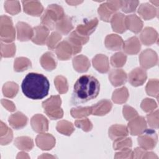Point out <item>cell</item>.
<instances>
[{
  "instance_id": "52a82bcc",
  "label": "cell",
  "mask_w": 159,
  "mask_h": 159,
  "mask_svg": "<svg viewBox=\"0 0 159 159\" xmlns=\"http://www.w3.org/2000/svg\"><path fill=\"white\" fill-rule=\"evenodd\" d=\"M56 55L60 60H67L75 55L72 45L67 40H63L57 45L55 48Z\"/></svg>"
},
{
  "instance_id": "f5cc1de1",
  "label": "cell",
  "mask_w": 159,
  "mask_h": 159,
  "mask_svg": "<svg viewBox=\"0 0 159 159\" xmlns=\"http://www.w3.org/2000/svg\"><path fill=\"white\" fill-rule=\"evenodd\" d=\"M151 2H152V3H153V4H155V6H158V1H150Z\"/></svg>"
},
{
  "instance_id": "5b68a950",
  "label": "cell",
  "mask_w": 159,
  "mask_h": 159,
  "mask_svg": "<svg viewBox=\"0 0 159 159\" xmlns=\"http://www.w3.org/2000/svg\"><path fill=\"white\" fill-rule=\"evenodd\" d=\"M15 39V29L11 18L6 16L1 17V39L2 42H11Z\"/></svg>"
},
{
  "instance_id": "f1b7e54d",
  "label": "cell",
  "mask_w": 159,
  "mask_h": 159,
  "mask_svg": "<svg viewBox=\"0 0 159 159\" xmlns=\"http://www.w3.org/2000/svg\"><path fill=\"white\" fill-rule=\"evenodd\" d=\"M42 66L47 71H52L57 66V61L52 52H48L44 53L40 60Z\"/></svg>"
},
{
  "instance_id": "f6af8a7d",
  "label": "cell",
  "mask_w": 159,
  "mask_h": 159,
  "mask_svg": "<svg viewBox=\"0 0 159 159\" xmlns=\"http://www.w3.org/2000/svg\"><path fill=\"white\" fill-rule=\"evenodd\" d=\"M6 11L11 14H16L20 11L19 1H6L4 4Z\"/></svg>"
},
{
  "instance_id": "bcb514c9",
  "label": "cell",
  "mask_w": 159,
  "mask_h": 159,
  "mask_svg": "<svg viewBox=\"0 0 159 159\" xmlns=\"http://www.w3.org/2000/svg\"><path fill=\"white\" fill-rule=\"evenodd\" d=\"M157 107L155 101L152 99L146 98L143 99L141 103V108L146 112H149Z\"/></svg>"
},
{
  "instance_id": "7a4b0ae2",
  "label": "cell",
  "mask_w": 159,
  "mask_h": 159,
  "mask_svg": "<svg viewBox=\"0 0 159 159\" xmlns=\"http://www.w3.org/2000/svg\"><path fill=\"white\" fill-rule=\"evenodd\" d=\"M21 88L24 94L34 100L42 99L49 91L50 83L46 76L37 73H29L24 78Z\"/></svg>"
},
{
  "instance_id": "9a60e30c",
  "label": "cell",
  "mask_w": 159,
  "mask_h": 159,
  "mask_svg": "<svg viewBox=\"0 0 159 159\" xmlns=\"http://www.w3.org/2000/svg\"><path fill=\"white\" fill-rule=\"evenodd\" d=\"M31 125L33 130L38 133L48 130V120L41 114H37L31 119Z\"/></svg>"
},
{
  "instance_id": "ab89813d",
  "label": "cell",
  "mask_w": 159,
  "mask_h": 159,
  "mask_svg": "<svg viewBox=\"0 0 159 159\" xmlns=\"http://www.w3.org/2000/svg\"><path fill=\"white\" fill-rule=\"evenodd\" d=\"M147 93L152 96L158 98V81L157 79H151L146 86Z\"/></svg>"
},
{
  "instance_id": "ee69618b",
  "label": "cell",
  "mask_w": 159,
  "mask_h": 159,
  "mask_svg": "<svg viewBox=\"0 0 159 159\" xmlns=\"http://www.w3.org/2000/svg\"><path fill=\"white\" fill-rule=\"evenodd\" d=\"M16 53V46L14 43L3 44L1 43V56L12 57Z\"/></svg>"
},
{
  "instance_id": "f907efd6",
  "label": "cell",
  "mask_w": 159,
  "mask_h": 159,
  "mask_svg": "<svg viewBox=\"0 0 159 159\" xmlns=\"http://www.w3.org/2000/svg\"><path fill=\"white\" fill-rule=\"evenodd\" d=\"M1 102L2 104V105L9 111H14L16 110V106L14 105V104L9 101H7L6 99H2L1 100Z\"/></svg>"
},
{
  "instance_id": "83f0119b",
  "label": "cell",
  "mask_w": 159,
  "mask_h": 159,
  "mask_svg": "<svg viewBox=\"0 0 159 159\" xmlns=\"http://www.w3.org/2000/svg\"><path fill=\"white\" fill-rule=\"evenodd\" d=\"M128 134L129 131L127 127L123 125L115 124L111 126L109 129V136L112 140L118 138L126 137Z\"/></svg>"
},
{
  "instance_id": "9c48e42d",
  "label": "cell",
  "mask_w": 159,
  "mask_h": 159,
  "mask_svg": "<svg viewBox=\"0 0 159 159\" xmlns=\"http://www.w3.org/2000/svg\"><path fill=\"white\" fill-rule=\"evenodd\" d=\"M147 78L146 71L142 68L132 70L129 75V81L134 86H142Z\"/></svg>"
},
{
  "instance_id": "d6986e66",
  "label": "cell",
  "mask_w": 159,
  "mask_h": 159,
  "mask_svg": "<svg viewBox=\"0 0 159 159\" xmlns=\"http://www.w3.org/2000/svg\"><path fill=\"white\" fill-rule=\"evenodd\" d=\"M140 43L137 37H132L124 42L123 50L129 55L137 54L140 50Z\"/></svg>"
},
{
  "instance_id": "7bdbcfd3",
  "label": "cell",
  "mask_w": 159,
  "mask_h": 159,
  "mask_svg": "<svg viewBox=\"0 0 159 159\" xmlns=\"http://www.w3.org/2000/svg\"><path fill=\"white\" fill-rule=\"evenodd\" d=\"M61 35L57 32H53L51 34L47 40V45L49 50H54L57 46L58 42L61 40Z\"/></svg>"
},
{
  "instance_id": "f35d334b",
  "label": "cell",
  "mask_w": 159,
  "mask_h": 159,
  "mask_svg": "<svg viewBox=\"0 0 159 159\" xmlns=\"http://www.w3.org/2000/svg\"><path fill=\"white\" fill-rule=\"evenodd\" d=\"M71 116L75 118L85 117L91 114V107H80L77 108H72L71 110Z\"/></svg>"
},
{
  "instance_id": "60d3db41",
  "label": "cell",
  "mask_w": 159,
  "mask_h": 159,
  "mask_svg": "<svg viewBox=\"0 0 159 159\" xmlns=\"http://www.w3.org/2000/svg\"><path fill=\"white\" fill-rule=\"evenodd\" d=\"M54 83L57 91L60 93L63 94L67 92L68 83L65 77L63 76H57L54 80Z\"/></svg>"
},
{
  "instance_id": "5bb4252c",
  "label": "cell",
  "mask_w": 159,
  "mask_h": 159,
  "mask_svg": "<svg viewBox=\"0 0 159 159\" xmlns=\"http://www.w3.org/2000/svg\"><path fill=\"white\" fill-rule=\"evenodd\" d=\"M37 145L42 150H51L55 143V139L49 134H41L37 136Z\"/></svg>"
},
{
  "instance_id": "7dc6e473",
  "label": "cell",
  "mask_w": 159,
  "mask_h": 159,
  "mask_svg": "<svg viewBox=\"0 0 159 159\" xmlns=\"http://www.w3.org/2000/svg\"><path fill=\"white\" fill-rule=\"evenodd\" d=\"M75 125L78 128H81L85 132L90 131L93 127L92 124L88 120V119L76 120L75 121Z\"/></svg>"
},
{
  "instance_id": "ffe728a7",
  "label": "cell",
  "mask_w": 159,
  "mask_h": 159,
  "mask_svg": "<svg viewBox=\"0 0 159 159\" xmlns=\"http://www.w3.org/2000/svg\"><path fill=\"white\" fill-rule=\"evenodd\" d=\"M125 19V16L122 13H116L112 16L111 19V23L114 31L122 34L127 30Z\"/></svg>"
},
{
  "instance_id": "44dd1931",
  "label": "cell",
  "mask_w": 159,
  "mask_h": 159,
  "mask_svg": "<svg viewBox=\"0 0 159 159\" xmlns=\"http://www.w3.org/2000/svg\"><path fill=\"white\" fill-rule=\"evenodd\" d=\"M24 12L31 16H39L43 11V6L39 1H22Z\"/></svg>"
},
{
  "instance_id": "1f68e13d",
  "label": "cell",
  "mask_w": 159,
  "mask_h": 159,
  "mask_svg": "<svg viewBox=\"0 0 159 159\" xmlns=\"http://www.w3.org/2000/svg\"><path fill=\"white\" fill-rule=\"evenodd\" d=\"M14 145L18 148L23 150H30L34 146L32 139L28 137H19L16 138Z\"/></svg>"
},
{
  "instance_id": "ba28073f",
  "label": "cell",
  "mask_w": 159,
  "mask_h": 159,
  "mask_svg": "<svg viewBox=\"0 0 159 159\" xmlns=\"http://www.w3.org/2000/svg\"><path fill=\"white\" fill-rule=\"evenodd\" d=\"M139 59L141 66L146 69L155 66L158 62L157 55L152 49H146L143 51L140 55Z\"/></svg>"
},
{
  "instance_id": "8fae6325",
  "label": "cell",
  "mask_w": 159,
  "mask_h": 159,
  "mask_svg": "<svg viewBox=\"0 0 159 159\" xmlns=\"http://www.w3.org/2000/svg\"><path fill=\"white\" fill-rule=\"evenodd\" d=\"M98 24V20L95 17L89 21L86 22L83 24L78 25L75 31L81 36L89 37V35L95 30Z\"/></svg>"
},
{
  "instance_id": "d590c367",
  "label": "cell",
  "mask_w": 159,
  "mask_h": 159,
  "mask_svg": "<svg viewBox=\"0 0 159 159\" xmlns=\"http://www.w3.org/2000/svg\"><path fill=\"white\" fill-rule=\"evenodd\" d=\"M113 147L114 150H123L126 148H130L132 147V140L130 138L121 137L114 140Z\"/></svg>"
},
{
  "instance_id": "4dcf8cb0",
  "label": "cell",
  "mask_w": 159,
  "mask_h": 159,
  "mask_svg": "<svg viewBox=\"0 0 159 159\" xmlns=\"http://www.w3.org/2000/svg\"><path fill=\"white\" fill-rule=\"evenodd\" d=\"M129 93L127 89L125 87H122L114 91L112 99L115 103L122 104L127 101Z\"/></svg>"
},
{
  "instance_id": "30bf717a",
  "label": "cell",
  "mask_w": 159,
  "mask_h": 159,
  "mask_svg": "<svg viewBox=\"0 0 159 159\" xmlns=\"http://www.w3.org/2000/svg\"><path fill=\"white\" fill-rule=\"evenodd\" d=\"M128 128L130 130L131 135H140L147 129L146 121L143 117L137 116L129 122Z\"/></svg>"
},
{
  "instance_id": "f546056e",
  "label": "cell",
  "mask_w": 159,
  "mask_h": 159,
  "mask_svg": "<svg viewBox=\"0 0 159 159\" xmlns=\"http://www.w3.org/2000/svg\"><path fill=\"white\" fill-rule=\"evenodd\" d=\"M73 67L78 72H85L90 66L88 58L84 55H78L73 59Z\"/></svg>"
},
{
  "instance_id": "681fc988",
  "label": "cell",
  "mask_w": 159,
  "mask_h": 159,
  "mask_svg": "<svg viewBox=\"0 0 159 159\" xmlns=\"http://www.w3.org/2000/svg\"><path fill=\"white\" fill-rule=\"evenodd\" d=\"M158 110L156 112L148 114L147 116V121L149 124V125L151 127L158 129Z\"/></svg>"
},
{
  "instance_id": "cb8c5ba5",
  "label": "cell",
  "mask_w": 159,
  "mask_h": 159,
  "mask_svg": "<svg viewBox=\"0 0 159 159\" xmlns=\"http://www.w3.org/2000/svg\"><path fill=\"white\" fill-rule=\"evenodd\" d=\"M93 66L100 73H107L109 70L108 58L102 54H98L93 59Z\"/></svg>"
},
{
  "instance_id": "e0dca14e",
  "label": "cell",
  "mask_w": 159,
  "mask_h": 159,
  "mask_svg": "<svg viewBox=\"0 0 159 159\" xmlns=\"http://www.w3.org/2000/svg\"><path fill=\"white\" fill-rule=\"evenodd\" d=\"M91 107V114L103 116L108 113L112 108V103L107 99H102Z\"/></svg>"
},
{
  "instance_id": "484cf974",
  "label": "cell",
  "mask_w": 159,
  "mask_h": 159,
  "mask_svg": "<svg viewBox=\"0 0 159 159\" xmlns=\"http://www.w3.org/2000/svg\"><path fill=\"white\" fill-rule=\"evenodd\" d=\"M27 118L22 113L17 112L11 115L9 118L10 125L15 129L18 130L26 125Z\"/></svg>"
},
{
  "instance_id": "7402d4cb",
  "label": "cell",
  "mask_w": 159,
  "mask_h": 159,
  "mask_svg": "<svg viewBox=\"0 0 159 159\" xmlns=\"http://www.w3.org/2000/svg\"><path fill=\"white\" fill-rule=\"evenodd\" d=\"M124 41L122 39L116 34L107 35L105 39V45L106 48L111 50H119L122 48Z\"/></svg>"
},
{
  "instance_id": "277c9868",
  "label": "cell",
  "mask_w": 159,
  "mask_h": 159,
  "mask_svg": "<svg viewBox=\"0 0 159 159\" xmlns=\"http://www.w3.org/2000/svg\"><path fill=\"white\" fill-rule=\"evenodd\" d=\"M61 98L60 96H52L50 98L42 102L44 112L52 119H60L63 116V112L60 107Z\"/></svg>"
},
{
  "instance_id": "b9f144b4",
  "label": "cell",
  "mask_w": 159,
  "mask_h": 159,
  "mask_svg": "<svg viewBox=\"0 0 159 159\" xmlns=\"http://www.w3.org/2000/svg\"><path fill=\"white\" fill-rule=\"evenodd\" d=\"M139 1H121V9L125 13L133 12L135 11Z\"/></svg>"
},
{
  "instance_id": "e575fe53",
  "label": "cell",
  "mask_w": 159,
  "mask_h": 159,
  "mask_svg": "<svg viewBox=\"0 0 159 159\" xmlns=\"http://www.w3.org/2000/svg\"><path fill=\"white\" fill-rule=\"evenodd\" d=\"M57 130L63 135H70L75 129L71 122L66 120H61L57 123Z\"/></svg>"
},
{
  "instance_id": "836d02e7",
  "label": "cell",
  "mask_w": 159,
  "mask_h": 159,
  "mask_svg": "<svg viewBox=\"0 0 159 159\" xmlns=\"http://www.w3.org/2000/svg\"><path fill=\"white\" fill-rule=\"evenodd\" d=\"M30 68L31 62L28 58L24 57H18L16 58L14 65V71L17 72H21Z\"/></svg>"
},
{
  "instance_id": "7c38bea8",
  "label": "cell",
  "mask_w": 159,
  "mask_h": 159,
  "mask_svg": "<svg viewBox=\"0 0 159 159\" xmlns=\"http://www.w3.org/2000/svg\"><path fill=\"white\" fill-rule=\"evenodd\" d=\"M34 35L32 41L37 45H43L47 40L49 30L45 26L40 25L33 29Z\"/></svg>"
},
{
  "instance_id": "6da1fadb",
  "label": "cell",
  "mask_w": 159,
  "mask_h": 159,
  "mask_svg": "<svg viewBox=\"0 0 159 159\" xmlns=\"http://www.w3.org/2000/svg\"><path fill=\"white\" fill-rule=\"evenodd\" d=\"M100 91V83L93 76L83 75L75 82L71 102L73 105L85 103L96 98Z\"/></svg>"
},
{
  "instance_id": "c3c4849f",
  "label": "cell",
  "mask_w": 159,
  "mask_h": 159,
  "mask_svg": "<svg viewBox=\"0 0 159 159\" xmlns=\"http://www.w3.org/2000/svg\"><path fill=\"white\" fill-rule=\"evenodd\" d=\"M123 114L124 117L126 119V120H129L135 118L137 116V112L132 107L128 106H124L123 107Z\"/></svg>"
},
{
  "instance_id": "816d5d0a",
  "label": "cell",
  "mask_w": 159,
  "mask_h": 159,
  "mask_svg": "<svg viewBox=\"0 0 159 159\" xmlns=\"http://www.w3.org/2000/svg\"><path fill=\"white\" fill-rule=\"evenodd\" d=\"M83 1H77V2H74V1H66L67 3H68L69 4L71 5V6H74V4H78V3H81Z\"/></svg>"
},
{
  "instance_id": "3957f363",
  "label": "cell",
  "mask_w": 159,
  "mask_h": 159,
  "mask_svg": "<svg viewBox=\"0 0 159 159\" xmlns=\"http://www.w3.org/2000/svg\"><path fill=\"white\" fill-rule=\"evenodd\" d=\"M65 15L63 9L61 6L58 4H50L41 17V24L48 30H53L57 22Z\"/></svg>"
},
{
  "instance_id": "4fadbf2b",
  "label": "cell",
  "mask_w": 159,
  "mask_h": 159,
  "mask_svg": "<svg viewBox=\"0 0 159 159\" xmlns=\"http://www.w3.org/2000/svg\"><path fill=\"white\" fill-rule=\"evenodd\" d=\"M17 31V39L19 41H27L32 39L34 35V30L27 24L19 22L16 24Z\"/></svg>"
},
{
  "instance_id": "603a6c76",
  "label": "cell",
  "mask_w": 159,
  "mask_h": 159,
  "mask_svg": "<svg viewBox=\"0 0 159 159\" xmlns=\"http://www.w3.org/2000/svg\"><path fill=\"white\" fill-rule=\"evenodd\" d=\"M55 28L61 34L67 35L73 29L71 18L67 15H65L57 22Z\"/></svg>"
},
{
  "instance_id": "ac0fdd59",
  "label": "cell",
  "mask_w": 159,
  "mask_h": 159,
  "mask_svg": "<svg viewBox=\"0 0 159 159\" xmlns=\"http://www.w3.org/2000/svg\"><path fill=\"white\" fill-rule=\"evenodd\" d=\"M125 24L127 29H129L135 34L140 32L143 27L142 21L135 14L125 17Z\"/></svg>"
},
{
  "instance_id": "8d00e7d4",
  "label": "cell",
  "mask_w": 159,
  "mask_h": 159,
  "mask_svg": "<svg viewBox=\"0 0 159 159\" xmlns=\"http://www.w3.org/2000/svg\"><path fill=\"white\" fill-rule=\"evenodd\" d=\"M18 91V86L14 82H7L2 88V92L5 96L8 98L14 97Z\"/></svg>"
},
{
  "instance_id": "d6a6232c",
  "label": "cell",
  "mask_w": 159,
  "mask_h": 159,
  "mask_svg": "<svg viewBox=\"0 0 159 159\" xmlns=\"http://www.w3.org/2000/svg\"><path fill=\"white\" fill-rule=\"evenodd\" d=\"M98 14L100 16V18L102 20L105 22H109L111 20V17L114 15V12L112 9L107 4L106 2L101 4L98 10Z\"/></svg>"
},
{
  "instance_id": "4316f807",
  "label": "cell",
  "mask_w": 159,
  "mask_h": 159,
  "mask_svg": "<svg viewBox=\"0 0 159 159\" xmlns=\"http://www.w3.org/2000/svg\"><path fill=\"white\" fill-rule=\"evenodd\" d=\"M138 13L145 20H149L157 15V10L152 4L144 3L140 6Z\"/></svg>"
},
{
  "instance_id": "d4e9b609",
  "label": "cell",
  "mask_w": 159,
  "mask_h": 159,
  "mask_svg": "<svg viewBox=\"0 0 159 159\" xmlns=\"http://www.w3.org/2000/svg\"><path fill=\"white\" fill-rule=\"evenodd\" d=\"M140 39L142 42L145 45H150L157 40L158 34L153 28L146 27L141 33Z\"/></svg>"
},
{
  "instance_id": "74e56055",
  "label": "cell",
  "mask_w": 159,
  "mask_h": 159,
  "mask_svg": "<svg viewBox=\"0 0 159 159\" xmlns=\"http://www.w3.org/2000/svg\"><path fill=\"white\" fill-rule=\"evenodd\" d=\"M127 60V56L122 52H118L114 54L111 57V64L114 67H122L123 66Z\"/></svg>"
},
{
  "instance_id": "2e32d148",
  "label": "cell",
  "mask_w": 159,
  "mask_h": 159,
  "mask_svg": "<svg viewBox=\"0 0 159 159\" xmlns=\"http://www.w3.org/2000/svg\"><path fill=\"white\" fill-rule=\"evenodd\" d=\"M127 74L122 69H113L109 75V79L114 86H119L125 83Z\"/></svg>"
},
{
  "instance_id": "8992f818",
  "label": "cell",
  "mask_w": 159,
  "mask_h": 159,
  "mask_svg": "<svg viewBox=\"0 0 159 159\" xmlns=\"http://www.w3.org/2000/svg\"><path fill=\"white\" fill-rule=\"evenodd\" d=\"M157 135L152 129H145L138 137V143L142 148L151 150L153 148L157 142Z\"/></svg>"
}]
</instances>
